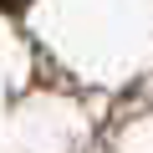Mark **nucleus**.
Instances as JSON below:
<instances>
[{
    "label": "nucleus",
    "instance_id": "1",
    "mask_svg": "<svg viewBox=\"0 0 153 153\" xmlns=\"http://www.w3.org/2000/svg\"><path fill=\"white\" fill-rule=\"evenodd\" d=\"M31 0H0V10H26Z\"/></svg>",
    "mask_w": 153,
    "mask_h": 153
}]
</instances>
